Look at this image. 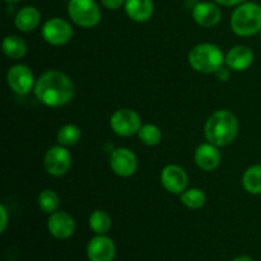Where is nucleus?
I'll return each mask as SVG.
<instances>
[{"label": "nucleus", "mask_w": 261, "mask_h": 261, "mask_svg": "<svg viewBox=\"0 0 261 261\" xmlns=\"http://www.w3.org/2000/svg\"><path fill=\"white\" fill-rule=\"evenodd\" d=\"M74 83L70 76L59 70H47L36 79L35 96L38 101L51 109H59L73 99Z\"/></svg>", "instance_id": "nucleus-1"}, {"label": "nucleus", "mask_w": 261, "mask_h": 261, "mask_svg": "<svg viewBox=\"0 0 261 261\" xmlns=\"http://www.w3.org/2000/svg\"><path fill=\"white\" fill-rule=\"evenodd\" d=\"M239 120L233 112L228 110H218L213 112L204 125V135L206 140L217 147L231 144L239 134Z\"/></svg>", "instance_id": "nucleus-2"}, {"label": "nucleus", "mask_w": 261, "mask_h": 261, "mask_svg": "<svg viewBox=\"0 0 261 261\" xmlns=\"http://www.w3.org/2000/svg\"><path fill=\"white\" fill-rule=\"evenodd\" d=\"M231 28L241 37H250L261 31V5L245 2L237 5L231 15Z\"/></svg>", "instance_id": "nucleus-3"}, {"label": "nucleus", "mask_w": 261, "mask_h": 261, "mask_svg": "<svg viewBox=\"0 0 261 261\" xmlns=\"http://www.w3.org/2000/svg\"><path fill=\"white\" fill-rule=\"evenodd\" d=\"M224 63L226 56L223 55V51L214 43H199L189 53V64L199 73L214 74Z\"/></svg>", "instance_id": "nucleus-4"}, {"label": "nucleus", "mask_w": 261, "mask_h": 261, "mask_svg": "<svg viewBox=\"0 0 261 261\" xmlns=\"http://www.w3.org/2000/svg\"><path fill=\"white\" fill-rule=\"evenodd\" d=\"M68 15L82 28H93L101 22V9L96 0H69Z\"/></svg>", "instance_id": "nucleus-5"}, {"label": "nucleus", "mask_w": 261, "mask_h": 261, "mask_svg": "<svg viewBox=\"0 0 261 261\" xmlns=\"http://www.w3.org/2000/svg\"><path fill=\"white\" fill-rule=\"evenodd\" d=\"M110 126L115 134L120 137H133L138 134L142 127L139 114L132 109H119L112 114Z\"/></svg>", "instance_id": "nucleus-6"}, {"label": "nucleus", "mask_w": 261, "mask_h": 261, "mask_svg": "<svg viewBox=\"0 0 261 261\" xmlns=\"http://www.w3.org/2000/svg\"><path fill=\"white\" fill-rule=\"evenodd\" d=\"M43 167L46 172L54 177L66 175L71 167V154L68 148L60 144L48 148L43 158Z\"/></svg>", "instance_id": "nucleus-7"}, {"label": "nucleus", "mask_w": 261, "mask_h": 261, "mask_svg": "<svg viewBox=\"0 0 261 261\" xmlns=\"http://www.w3.org/2000/svg\"><path fill=\"white\" fill-rule=\"evenodd\" d=\"M42 37L51 46L66 45L73 37V28L70 23L63 18H51L43 23Z\"/></svg>", "instance_id": "nucleus-8"}, {"label": "nucleus", "mask_w": 261, "mask_h": 261, "mask_svg": "<svg viewBox=\"0 0 261 261\" xmlns=\"http://www.w3.org/2000/svg\"><path fill=\"white\" fill-rule=\"evenodd\" d=\"M7 83L17 94L24 96L35 89L36 79L32 70L24 64L13 65L7 73Z\"/></svg>", "instance_id": "nucleus-9"}, {"label": "nucleus", "mask_w": 261, "mask_h": 261, "mask_svg": "<svg viewBox=\"0 0 261 261\" xmlns=\"http://www.w3.org/2000/svg\"><path fill=\"white\" fill-rule=\"evenodd\" d=\"M110 167L120 177H130L138 170V158L129 148H116L110 155Z\"/></svg>", "instance_id": "nucleus-10"}, {"label": "nucleus", "mask_w": 261, "mask_h": 261, "mask_svg": "<svg viewBox=\"0 0 261 261\" xmlns=\"http://www.w3.org/2000/svg\"><path fill=\"white\" fill-rule=\"evenodd\" d=\"M88 261H114L116 257V245L106 234H96L87 245Z\"/></svg>", "instance_id": "nucleus-11"}, {"label": "nucleus", "mask_w": 261, "mask_h": 261, "mask_svg": "<svg viewBox=\"0 0 261 261\" xmlns=\"http://www.w3.org/2000/svg\"><path fill=\"white\" fill-rule=\"evenodd\" d=\"M189 177L186 171L178 165H168L161 172V184L171 194L181 195L188 188Z\"/></svg>", "instance_id": "nucleus-12"}, {"label": "nucleus", "mask_w": 261, "mask_h": 261, "mask_svg": "<svg viewBox=\"0 0 261 261\" xmlns=\"http://www.w3.org/2000/svg\"><path fill=\"white\" fill-rule=\"evenodd\" d=\"M47 231L56 240H68L75 232V221L66 212L58 211L48 216Z\"/></svg>", "instance_id": "nucleus-13"}, {"label": "nucleus", "mask_w": 261, "mask_h": 261, "mask_svg": "<svg viewBox=\"0 0 261 261\" xmlns=\"http://www.w3.org/2000/svg\"><path fill=\"white\" fill-rule=\"evenodd\" d=\"M194 161L200 170L205 171V172H212L221 165L222 154L217 145L209 142L203 143L196 148L195 153H194Z\"/></svg>", "instance_id": "nucleus-14"}, {"label": "nucleus", "mask_w": 261, "mask_h": 261, "mask_svg": "<svg viewBox=\"0 0 261 261\" xmlns=\"http://www.w3.org/2000/svg\"><path fill=\"white\" fill-rule=\"evenodd\" d=\"M193 18L204 28L216 27L222 19V12L216 3L201 2L194 7Z\"/></svg>", "instance_id": "nucleus-15"}, {"label": "nucleus", "mask_w": 261, "mask_h": 261, "mask_svg": "<svg viewBox=\"0 0 261 261\" xmlns=\"http://www.w3.org/2000/svg\"><path fill=\"white\" fill-rule=\"evenodd\" d=\"M254 60V51L245 45L233 46L226 55V65L234 71L246 70L252 65Z\"/></svg>", "instance_id": "nucleus-16"}, {"label": "nucleus", "mask_w": 261, "mask_h": 261, "mask_svg": "<svg viewBox=\"0 0 261 261\" xmlns=\"http://www.w3.org/2000/svg\"><path fill=\"white\" fill-rule=\"evenodd\" d=\"M124 9L127 17L138 23L147 22L154 13L153 0H125Z\"/></svg>", "instance_id": "nucleus-17"}, {"label": "nucleus", "mask_w": 261, "mask_h": 261, "mask_svg": "<svg viewBox=\"0 0 261 261\" xmlns=\"http://www.w3.org/2000/svg\"><path fill=\"white\" fill-rule=\"evenodd\" d=\"M41 13L35 7H23L15 14L14 25L20 32H31L40 25Z\"/></svg>", "instance_id": "nucleus-18"}, {"label": "nucleus", "mask_w": 261, "mask_h": 261, "mask_svg": "<svg viewBox=\"0 0 261 261\" xmlns=\"http://www.w3.org/2000/svg\"><path fill=\"white\" fill-rule=\"evenodd\" d=\"M3 53L13 60L24 58L27 54V45L19 36L10 35L3 40Z\"/></svg>", "instance_id": "nucleus-19"}, {"label": "nucleus", "mask_w": 261, "mask_h": 261, "mask_svg": "<svg viewBox=\"0 0 261 261\" xmlns=\"http://www.w3.org/2000/svg\"><path fill=\"white\" fill-rule=\"evenodd\" d=\"M242 188L251 195H261V165H254L245 171Z\"/></svg>", "instance_id": "nucleus-20"}, {"label": "nucleus", "mask_w": 261, "mask_h": 261, "mask_svg": "<svg viewBox=\"0 0 261 261\" xmlns=\"http://www.w3.org/2000/svg\"><path fill=\"white\" fill-rule=\"evenodd\" d=\"M89 228L96 234H106L112 227V219L107 212L97 209L89 216Z\"/></svg>", "instance_id": "nucleus-21"}, {"label": "nucleus", "mask_w": 261, "mask_h": 261, "mask_svg": "<svg viewBox=\"0 0 261 261\" xmlns=\"http://www.w3.org/2000/svg\"><path fill=\"white\" fill-rule=\"evenodd\" d=\"M82 132L76 125L74 124H66L59 129L58 135H56V140L58 144L63 145V147H73L76 143L81 140Z\"/></svg>", "instance_id": "nucleus-22"}, {"label": "nucleus", "mask_w": 261, "mask_h": 261, "mask_svg": "<svg viewBox=\"0 0 261 261\" xmlns=\"http://www.w3.org/2000/svg\"><path fill=\"white\" fill-rule=\"evenodd\" d=\"M181 203L189 209H200L205 205L206 195L201 189H189L180 195Z\"/></svg>", "instance_id": "nucleus-23"}, {"label": "nucleus", "mask_w": 261, "mask_h": 261, "mask_svg": "<svg viewBox=\"0 0 261 261\" xmlns=\"http://www.w3.org/2000/svg\"><path fill=\"white\" fill-rule=\"evenodd\" d=\"M38 208L46 214H53L59 211L60 206V198L54 190H43L41 191L37 198Z\"/></svg>", "instance_id": "nucleus-24"}, {"label": "nucleus", "mask_w": 261, "mask_h": 261, "mask_svg": "<svg viewBox=\"0 0 261 261\" xmlns=\"http://www.w3.org/2000/svg\"><path fill=\"white\" fill-rule=\"evenodd\" d=\"M139 140L147 147H155L162 140V132L154 124H144L138 133Z\"/></svg>", "instance_id": "nucleus-25"}, {"label": "nucleus", "mask_w": 261, "mask_h": 261, "mask_svg": "<svg viewBox=\"0 0 261 261\" xmlns=\"http://www.w3.org/2000/svg\"><path fill=\"white\" fill-rule=\"evenodd\" d=\"M8 224H9V214L4 205H0V232L2 233H4Z\"/></svg>", "instance_id": "nucleus-26"}, {"label": "nucleus", "mask_w": 261, "mask_h": 261, "mask_svg": "<svg viewBox=\"0 0 261 261\" xmlns=\"http://www.w3.org/2000/svg\"><path fill=\"white\" fill-rule=\"evenodd\" d=\"M229 70H231V69H229L228 66L223 65L214 73V75H216V78L218 79L219 82H227L229 79V76H231V71Z\"/></svg>", "instance_id": "nucleus-27"}, {"label": "nucleus", "mask_w": 261, "mask_h": 261, "mask_svg": "<svg viewBox=\"0 0 261 261\" xmlns=\"http://www.w3.org/2000/svg\"><path fill=\"white\" fill-rule=\"evenodd\" d=\"M101 3L106 9L117 10L121 7H124L125 0H101Z\"/></svg>", "instance_id": "nucleus-28"}, {"label": "nucleus", "mask_w": 261, "mask_h": 261, "mask_svg": "<svg viewBox=\"0 0 261 261\" xmlns=\"http://www.w3.org/2000/svg\"><path fill=\"white\" fill-rule=\"evenodd\" d=\"M246 0H214V3L219 5H224V7H237V5L242 4Z\"/></svg>", "instance_id": "nucleus-29"}, {"label": "nucleus", "mask_w": 261, "mask_h": 261, "mask_svg": "<svg viewBox=\"0 0 261 261\" xmlns=\"http://www.w3.org/2000/svg\"><path fill=\"white\" fill-rule=\"evenodd\" d=\"M232 261H254V260H252L250 256H247V255H241V256L234 257Z\"/></svg>", "instance_id": "nucleus-30"}, {"label": "nucleus", "mask_w": 261, "mask_h": 261, "mask_svg": "<svg viewBox=\"0 0 261 261\" xmlns=\"http://www.w3.org/2000/svg\"><path fill=\"white\" fill-rule=\"evenodd\" d=\"M4 2H7L8 4H17V3H19L20 0H4Z\"/></svg>", "instance_id": "nucleus-31"}, {"label": "nucleus", "mask_w": 261, "mask_h": 261, "mask_svg": "<svg viewBox=\"0 0 261 261\" xmlns=\"http://www.w3.org/2000/svg\"><path fill=\"white\" fill-rule=\"evenodd\" d=\"M259 35H260V40H261V31L259 32Z\"/></svg>", "instance_id": "nucleus-32"}]
</instances>
